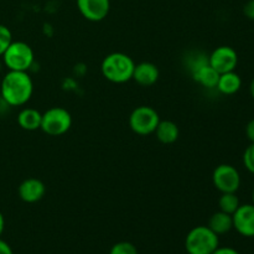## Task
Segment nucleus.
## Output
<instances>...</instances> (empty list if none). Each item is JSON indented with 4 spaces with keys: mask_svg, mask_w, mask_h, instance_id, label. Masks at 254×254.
<instances>
[{
    "mask_svg": "<svg viewBox=\"0 0 254 254\" xmlns=\"http://www.w3.org/2000/svg\"><path fill=\"white\" fill-rule=\"evenodd\" d=\"M42 113L35 108H24L17 114V124L27 131H34L41 127Z\"/></svg>",
    "mask_w": 254,
    "mask_h": 254,
    "instance_id": "obj_16",
    "label": "nucleus"
},
{
    "mask_svg": "<svg viewBox=\"0 0 254 254\" xmlns=\"http://www.w3.org/2000/svg\"><path fill=\"white\" fill-rule=\"evenodd\" d=\"M160 72H159L158 66L153 62H140L135 64L133 72V78L139 86L141 87H150L158 82Z\"/></svg>",
    "mask_w": 254,
    "mask_h": 254,
    "instance_id": "obj_12",
    "label": "nucleus"
},
{
    "mask_svg": "<svg viewBox=\"0 0 254 254\" xmlns=\"http://www.w3.org/2000/svg\"><path fill=\"white\" fill-rule=\"evenodd\" d=\"M1 57L9 71L27 72L34 64V51L24 41H11Z\"/></svg>",
    "mask_w": 254,
    "mask_h": 254,
    "instance_id": "obj_4",
    "label": "nucleus"
},
{
    "mask_svg": "<svg viewBox=\"0 0 254 254\" xmlns=\"http://www.w3.org/2000/svg\"><path fill=\"white\" fill-rule=\"evenodd\" d=\"M154 133H155L156 139L165 145L175 143L180 135L178 124L174 123L173 121H160Z\"/></svg>",
    "mask_w": 254,
    "mask_h": 254,
    "instance_id": "obj_14",
    "label": "nucleus"
},
{
    "mask_svg": "<svg viewBox=\"0 0 254 254\" xmlns=\"http://www.w3.org/2000/svg\"><path fill=\"white\" fill-rule=\"evenodd\" d=\"M240 206V198L236 195V192L221 193V197L218 198V208H220V211L228 213V215H233Z\"/></svg>",
    "mask_w": 254,
    "mask_h": 254,
    "instance_id": "obj_18",
    "label": "nucleus"
},
{
    "mask_svg": "<svg viewBox=\"0 0 254 254\" xmlns=\"http://www.w3.org/2000/svg\"><path fill=\"white\" fill-rule=\"evenodd\" d=\"M243 14L247 19L254 20V0H248L243 6Z\"/></svg>",
    "mask_w": 254,
    "mask_h": 254,
    "instance_id": "obj_22",
    "label": "nucleus"
},
{
    "mask_svg": "<svg viewBox=\"0 0 254 254\" xmlns=\"http://www.w3.org/2000/svg\"><path fill=\"white\" fill-rule=\"evenodd\" d=\"M34 92V82L27 72L9 71L2 77L0 96L10 107H21L30 101Z\"/></svg>",
    "mask_w": 254,
    "mask_h": 254,
    "instance_id": "obj_1",
    "label": "nucleus"
},
{
    "mask_svg": "<svg viewBox=\"0 0 254 254\" xmlns=\"http://www.w3.org/2000/svg\"><path fill=\"white\" fill-rule=\"evenodd\" d=\"M192 78L206 88H216L218 78H220V73L208 64L207 59V61H202L193 68Z\"/></svg>",
    "mask_w": 254,
    "mask_h": 254,
    "instance_id": "obj_13",
    "label": "nucleus"
},
{
    "mask_svg": "<svg viewBox=\"0 0 254 254\" xmlns=\"http://www.w3.org/2000/svg\"><path fill=\"white\" fill-rule=\"evenodd\" d=\"M212 254H241L238 251H236L235 248L231 247H218Z\"/></svg>",
    "mask_w": 254,
    "mask_h": 254,
    "instance_id": "obj_24",
    "label": "nucleus"
},
{
    "mask_svg": "<svg viewBox=\"0 0 254 254\" xmlns=\"http://www.w3.org/2000/svg\"><path fill=\"white\" fill-rule=\"evenodd\" d=\"M72 126V117L67 109L62 107H52L42 113L41 129L50 136H60L69 130Z\"/></svg>",
    "mask_w": 254,
    "mask_h": 254,
    "instance_id": "obj_5",
    "label": "nucleus"
},
{
    "mask_svg": "<svg viewBox=\"0 0 254 254\" xmlns=\"http://www.w3.org/2000/svg\"><path fill=\"white\" fill-rule=\"evenodd\" d=\"M2 64H2V61H1V60H0V73H1V69H2Z\"/></svg>",
    "mask_w": 254,
    "mask_h": 254,
    "instance_id": "obj_28",
    "label": "nucleus"
},
{
    "mask_svg": "<svg viewBox=\"0 0 254 254\" xmlns=\"http://www.w3.org/2000/svg\"><path fill=\"white\" fill-rule=\"evenodd\" d=\"M212 183L221 193L237 192L241 186V175L235 166L221 164L213 170Z\"/></svg>",
    "mask_w": 254,
    "mask_h": 254,
    "instance_id": "obj_7",
    "label": "nucleus"
},
{
    "mask_svg": "<svg viewBox=\"0 0 254 254\" xmlns=\"http://www.w3.org/2000/svg\"><path fill=\"white\" fill-rule=\"evenodd\" d=\"M4 228H5V220H4V216H2L1 211H0V236H1L2 232H4Z\"/></svg>",
    "mask_w": 254,
    "mask_h": 254,
    "instance_id": "obj_26",
    "label": "nucleus"
},
{
    "mask_svg": "<svg viewBox=\"0 0 254 254\" xmlns=\"http://www.w3.org/2000/svg\"><path fill=\"white\" fill-rule=\"evenodd\" d=\"M238 64V55L231 46H220L212 51L208 57V64L218 73L235 71Z\"/></svg>",
    "mask_w": 254,
    "mask_h": 254,
    "instance_id": "obj_8",
    "label": "nucleus"
},
{
    "mask_svg": "<svg viewBox=\"0 0 254 254\" xmlns=\"http://www.w3.org/2000/svg\"><path fill=\"white\" fill-rule=\"evenodd\" d=\"M246 136L251 143H254V119L248 122L246 126Z\"/></svg>",
    "mask_w": 254,
    "mask_h": 254,
    "instance_id": "obj_23",
    "label": "nucleus"
},
{
    "mask_svg": "<svg viewBox=\"0 0 254 254\" xmlns=\"http://www.w3.org/2000/svg\"><path fill=\"white\" fill-rule=\"evenodd\" d=\"M0 254H14L11 247L9 246V243L2 241L1 238H0Z\"/></svg>",
    "mask_w": 254,
    "mask_h": 254,
    "instance_id": "obj_25",
    "label": "nucleus"
},
{
    "mask_svg": "<svg viewBox=\"0 0 254 254\" xmlns=\"http://www.w3.org/2000/svg\"><path fill=\"white\" fill-rule=\"evenodd\" d=\"M77 7L84 19L89 21H102L111 10V0H77Z\"/></svg>",
    "mask_w": 254,
    "mask_h": 254,
    "instance_id": "obj_9",
    "label": "nucleus"
},
{
    "mask_svg": "<svg viewBox=\"0 0 254 254\" xmlns=\"http://www.w3.org/2000/svg\"><path fill=\"white\" fill-rule=\"evenodd\" d=\"M207 226L217 236L226 235L233 228L232 215H228V213L222 212V211H217V212L211 216Z\"/></svg>",
    "mask_w": 254,
    "mask_h": 254,
    "instance_id": "obj_17",
    "label": "nucleus"
},
{
    "mask_svg": "<svg viewBox=\"0 0 254 254\" xmlns=\"http://www.w3.org/2000/svg\"><path fill=\"white\" fill-rule=\"evenodd\" d=\"M241 87H242V79H241L240 74L236 73L235 71H231L220 74L216 88L222 94L232 96V94L237 93L240 91Z\"/></svg>",
    "mask_w": 254,
    "mask_h": 254,
    "instance_id": "obj_15",
    "label": "nucleus"
},
{
    "mask_svg": "<svg viewBox=\"0 0 254 254\" xmlns=\"http://www.w3.org/2000/svg\"><path fill=\"white\" fill-rule=\"evenodd\" d=\"M243 165L254 175V143H251L243 153Z\"/></svg>",
    "mask_w": 254,
    "mask_h": 254,
    "instance_id": "obj_21",
    "label": "nucleus"
},
{
    "mask_svg": "<svg viewBox=\"0 0 254 254\" xmlns=\"http://www.w3.org/2000/svg\"><path fill=\"white\" fill-rule=\"evenodd\" d=\"M11 41L12 35L11 31L9 30V27L0 24V57L2 56V54H4L5 50L7 49V46L11 44Z\"/></svg>",
    "mask_w": 254,
    "mask_h": 254,
    "instance_id": "obj_20",
    "label": "nucleus"
},
{
    "mask_svg": "<svg viewBox=\"0 0 254 254\" xmlns=\"http://www.w3.org/2000/svg\"><path fill=\"white\" fill-rule=\"evenodd\" d=\"M252 203L254 205V189H253V192H252Z\"/></svg>",
    "mask_w": 254,
    "mask_h": 254,
    "instance_id": "obj_29",
    "label": "nucleus"
},
{
    "mask_svg": "<svg viewBox=\"0 0 254 254\" xmlns=\"http://www.w3.org/2000/svg\"><path fill=\"white\" fill-rule=\"evenodd\" d=\"M109 254H138V250L135 246L127 241L116 243L109 251Z\"/></svg>",
    "mask_w": 254,
    "mask_h": 254,
    "instance_id": "obj_19",
    "label": "nucleus"
},
{
    "mask_svg": "<svg viewBox=\"0 0 254 254\" xmlns=\"http://www.w3.org/2000/svg\"><path fill=\"white\" fill-rule=\"evenodd\" d=\"M160 122L159 113L149 106L136 107L129 116V127L138 135H149L155 131Z\"/></svg>",
    "mask_w": 254,
    "mask_h": 254,
    "instance_id": "obj_6",
    "label": "nucleus"
},
{
    "mask_svg": "<svg viewBox=\"0 0 254 254\" xmlns=\"http://www.w3.org/2000/svg\"><path fill=\"white\" fill-rule=\"evenodd\" d=\"M135 64L133 59L123 52H113L107 55L101 64L104 78L113 83H126L133 78Z\"/></svg>",
    "mask_w": 254,
    "mask_h": 254,
    "instance_id": "obj_2",
    "label": "nucleus"
},
{
    "mask_svg": "<svg viewBox=\"0 0 254 254\" xmlns=\"http://www.w3.org/2000/svg\"><path fill=\"white\" fill-rule=\"evenodd\" d=\"M19 197L26 203H35L42 200L46 193V186L36 178H29L22 181L17 188Z\"/></svg>",
    "mask_w": 254,
    "mask_h": 254,
    "instance_id": "obj_11",
    "label": "nucleus"
},
{
    "mask_svg": "<svg viewBox=\"0 0 254 254\" xmlns=\"http://www.w3.org/2000/svg\"><path fill=\"white\" fill-rule=\"evenodd\" d=\"M220 236L208 226H196L185 238V250L189 254H212L220 247Z\"/></svg>",
    "mask_w": 254,
    "mask_h": 254,
    "instance_id": "obj_3",
    "label": "nucleus"
},
{
    "mask_svg": "<svg viewBox=\"0 0 254 254\" xmlns=\"http://www.w3.org/2000/svg\"><path fill=\"white\" fill-rule=\"evenodd\" d=\"M233 228L243 237H254V205H241L232 215Z\"/></svg>",
    "mask_w": 254,
    "mask_h": 254,
    "instance_id": "obj_10",
    "label": "nucleus"
},
{
    "mask_svg": "<svg viewBox=\"0 0 254 254\" xmlns=\"http://www.w3.org/2000/svg\"><path fill=\"white\" fill-rule=\"evenodd\" d=\"M250 93H251V97L254 99V78L252 79V82H251L250 84Z\"/></svg>",
    "mask_w": 254,
    "mask_h": 254,
    "instance_id": "obj_27",
    "label": "nucleus"
}]
</instances>
